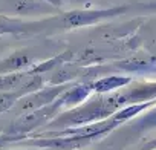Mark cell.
Instances as JSON below:
<instances>
[{
  "mask_svg": "<svg viewBox=\"0 0 156 150\" xmlns=\"http://www.w3.org/2000/svg\"><path fill=\"white\" fill-rule=\"evenodd\" d=\"M16 150H54V148H44V147H34V145H28L25 148H16Z\"/></svg>",
  "mask_w": 156,
  "mask_h": 150,
  "instance_id": "14",
  "label": "cell"
},
{
  "mask_svg": "<svg viewBox=\"0 0 156 150\" xmlns=\"http://www.w3.org/2000/svg\"><path fill=\"white\" fill-rule=\"evenodd\" d=\"M151 148H156V138L148 141V142H145V144H142L138 150H151Z\"/></svg>",
  "mask_w": 156,
  "mask_h": 150,
  "instance_id": "13",
  "label": "cell"
},
{
  "mask_svg": "<svg viewBox=\"0 0 156 150\" xmlns=\"http://www.w3.org/2000/svg\"><path fill=\"white\" fill-rule=\"evenodd\" d=\"M12 6L17 14H31V12H41L43 5L37 0H12Z\"/></svg>",
  "mask_w": 156,
  "mask_h": 150,
  "instance_id": "11",
  "label": "cell"
},
{
  "mask_svg": "<svg viewBox=\"0 0 156 150\" xmlns=\"http://www.w3.org/2000/svg\"><path fill=\"white\" fill-rule=\"evenodd\" d=\"M122 106L119 94H112L107 97H97L87 103H81L80 106H75L67 112L57 115L54 120L48 123V129H64V127H75V126H84L97 121H103L110 118L116 113Z\"/></svg>",
  "mask_w": 156,
  "mask_h": 150,
  "instance_id": "1",
  "label": "cell"
},
{
  "mask_svg": "<svg viewBox=\"0 0 156 150\" xmlns=\"http://www.w3.org/2000/svg\"><path fill=\"white\" fill-rule=\"evenodd\" d=\"M60 109H61V106H60L58 100H55L54 103H51L48 106L22 113V116H19L8 127L6 133L0 136V145L6 144V142H17L19 139L31 135L32 132H37L40 127L48 126V123L57 116Z\"/></svg>",
  "mask_w": 156,
  "mask_h": 150,
  "instance_id": "2",
  "label": "cell"
},
{
  "mask_svg": "<svg viewBox=\"0 0 156 150\" xmlns=\"http://www.w3.org/2000/svg\"><path fill=\"white\" fill-rule=\"evenodd\" d=\"M151 150H156V148H151Z\"/></svg>",
  "mask_w": 156,
  "mask_h": 150,
  "instance_id": "16",
  "label": "cell"
},
{
  "mask_svg": "<svg viewBox=\"0 0 156 150\" xmlns=\"http://www.w3.org/2000/svg\"><path fill=\"white\" fill-rule=\"evenodd\" d=\"M92 92H94L92 83L75 84V86L69 88L67 91H64L57 100H58L61 107H70L72 109L75 106H80L81 103H84Z\"/></svg>",
  "mask_w": 156,
  "mask_h": 150,
  "instance_id": "6",
  "label": "cell"
},
{
  "mask_svg": "<svg viewBox=\"0 0 156 150\" xmlns=\"http://www.w3.org/2000/svg\"><path fill=\"white\" fill-rule=\"evenodd\" d=\"M26 29L28 26L25 23L0 16V37L6 35V34H20V32H25Z\"/></svg>",
  "mask_w": 156,
  "mask_h": 150,
  "instance_id": "10",
  "label": "cell"
},
{
  "mask_svg": "<svg viewBox=\"0 0 156 150\" xmlns=\"http://www.w3.org/2000/svg\"><path fill=\"white\" fill-rule=\"evenodd\" d=\"M122 106L135 104V103H145V101H156V81L139 83L127 92L119 94Z\"/></svg>",
  "mask_w": 156,
  "mask_h": 150,
  "instance_id": "5",
  "label": "cell"
},
{
  "mask_svg": "<svg viewBox=\"0 0 156 150\" xmlns=\"http://www.w3.org/2000/svg\"><path fill=\"white\" fill-rule=\"evenodd\" d=\"M70 88V84H58V86H51V88H40L38 91H34L31 94H26L23 97H20L16 103L19 113H25L29 110H35L40 109L43 106H48L51 103H54L64 91H67Z\"/></svg>",
  "mask_w": 156,
  "mask_h": 150,
  "instance_id": "4",
  "label": "cell"
},
{
  "mask_svg": "<svg viewBox=\"0 0 156 150\" xmlns=\"http://www.w3.org/2000/svg\"><path fill=\"white\" fill-rule=\"evenodd\" d=\"M132 81L130 77H121V75H110V77H104V78H100L97 81L92 83V89L95 94H110L119 88H124L127 86L129 83Z\"/></svg>",
  "mask_w": 156,
  "mask_h": 150,
  "instance_id": "7",
  "label": "cell"
},
{
  "mask_svg": "<svg viewBox=\"0 0 156 150\" xmlns=\"http://www.w3.org/2000/svg\"><path fill=\"white\" fill-rule=\"evenodd\" d=\"M132 129L135 130H150L156 129V107L150 109L148 112L142 113L136 121L132 123Z\"/></svg>",
  "mask_w": 156,
  "mask_h": 150,
  "instance_id": "9",
  "label": "cell"
},
{
  "mask_svg": "<svg viewBox=\"0 0 156 150\" xmlns=\"http://www.w3.org/2000/svg\"><path fill=\"white\" fill-rule=\"evenodd\" d=\"M126 11H127V6H113V8H106V9H83V11L75 9V11H69L63 14L61 25L66 29H75V28L89 26L101 20L121 16Z\"/></svg>",
  "mask_w": 156,
  "mask_h": 150,
  "instance_id": "3",
  "label": "cell"
},
{
  "mask_svg": "<svg viewBox=\"0 0 156 150\" xmlns=\"http://www.w3.org/2000/svg\"><path fill=\"white\" fill-rule=\"evenodd\" d=\"M22 95L17 92V91H11V92H3V91H0V113H3V112H8L11 110L17 100L20 98Z\"/></svg>",
  "mask_w": 156,
  "mask_h": 150,
  "instance_id": "12",
  "label": "cell"
},
{
  "mask_svg": "<svg viewBox=\"0 0 156 150\" xmlns=\"http://www.w3.org/2000/svg\"><path fill=\"white\" fill-rule=\"evenodd\" d=\"M142 8L145 9H156V2H151V3H147V5H141Z\"/></svg>",
  "mask_w": 156,
  "mask_h": 150,
  "instance_id": "15",
  "label": "cell"
},
{
  "mask_svg": "<svg viewBox=\"0 0 156 150\" xmlns=\"http://www.w3.org/2000/svg\"><path fill=\"white\" fill-rule=\"evenodd\" d=\"M29 63H31V58L26 52H16L0 63V73L17 72V70L26 69L29 66Z\"/></svg>",
  "mask_w": 156,
  "mask_h": 150,
  "instance_id": "8",
  "label": "cell"
}]
</instances>
